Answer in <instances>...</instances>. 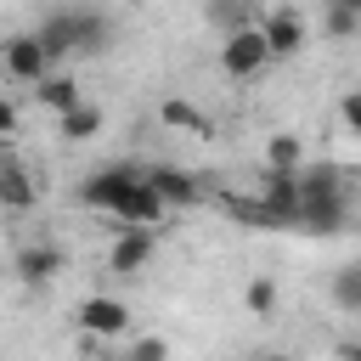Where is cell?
Instances as JSON below:
<instances>
[{"label": "cell", "instance_id": "52a82bcc", "mask_svg": "<svg viewBox=\"0 0 361 361\" xmlns=\"http://www.w3.org/2000/svg\"><path fill=\"white\" fill-rule=\"evenodd\" d=\"M79 327H85L90 338H124V333H130V305H124L118 293H90V299L79 305Z\"/></svg>", "mask_w": 361, "mask_h": 361}, {"label": "cell", "instance_id": "ba28073f", "mask_svg": "<svg viewBox=\"0 0 361 361\" xmlns=\"http://www.w3.org/2000/svg\"><path fill=\"white\" fill-rule=\"evenodd\" d=\"M259 28H265V39H271L276 56H299L305 39H310V23H305L299 6H271V11L259 17Z\"/></svg>", "mask_w": 361, "mask_h": 361}, {"label": "cell", "instance_id": "30bf717a", "mask_svg": "<svg viewBox=\"0 0 361 361\" xmlns=\"http://www.w3.org/2000/svg\"><path fill=\"white\" fill-rule=\"evenodd\" d=\"M113 220H118V226H147V231H158V226L169 220V203H164V197H158V186L141 175V180H135V192L118 203V214H113Z\"/></svg>", "mask_w": 361, "mask_h": 361}, {"label": "cell", "instance_id": "9a60e30c", "mask_svg": "<svg viewBox=\"0 0 361 361\" xmlns=\"http://www.w3.org/2000/svg\"><path fill=\"white\" fill-rule=\"evenodd\" d=\"M102 124H107V113H102V107L85 96L79 107H68V113L56 118V135H62L68 147H79V141H96V135H102Z\"/></svg>", "mask_w": 361, "mask_h": 361}, {"label": "cell", "instance_id": "3957f363", "mask_svg": "<svg viewBox=\"0 0 361 361\" xmlns=\"http://www.w3.org/2000/svg\"><path fill=\"white\" fill-rule=\"evenodd\" d=\"M271 62H276V51H271V39H265L259 23H237V28H226V39H220V73H226V79L248 85V79H259Z\"/></svg>", "mask_w": 361, "mask_h": 361}, {"label": "cell", "instance_id": "7c38bea8", "mask_svg": "<svg viewBox=\"0 0 361 361\" xmlns=\"http://www.w3.org/2000/svg\"><path fill=\"white\" fill-rule=\"evenodd\" d=\"M147 180L158 186V197H164L169 209H192V203L203 197L197 175H192V169H180V164H152V169H147Z\"/></svg>", "mask_w": 361, "mask_h": 361}, {"label": "cell", "instance_id": "5bb4252c", "mask_svg": "<svg viewBox=\"0 0 361 361\" xmlns=\"http://www.w3.org/2000/svg\"><path fill=\"white\" fill-rule=\"evenodd\" d=\"M34 102H39L51 118H62L68 107H79V102H85V90H79V79H73L68 68H56L51 79H39V85H34Z\"/></svg>", "mask_w": 361, "mask_h": 361}, {"label": "cell", "instance_id": "9c48e42d", "mask_svg": "<svg viewBox=\"0 0 361 361\" xmlns=\"http://www.w3.org/2000/svg\"><path fill=\"white\" fill-rule=\"evenodd\" d=\"M39 203V180H34V169L17 158V152H6V164H0V209L17 220V214H28Z\"/></svg>", "mask_w": 361, "mask_h": 361}, {"label": "cell", "instance_id": "e0dca14e", "mask_svg": "<svg viewBox=\"0 0 361 361\" xmlns=\"http://www.w3.org/2000/svg\"><path fill=\"white\" fill-rule=\"evenodd\" d=\"M276 305H282V288H276V276H248V288H243V310L254 316V322H271L276 316Z\"/></svg>", "mask_w": 361, "mask_h": 361}, {"label": "cell", "instance_id": "ffe728a7", "mask_svg": "<svg viewBox=\"0 0 361 361\" xmlns=\"http://www.w3.org/2000/svg\"><path fill=\"white\" fill-rule=\"evenodd\" d=\"M124 361H169V338L164 333H135L130 350H124Z\"/></svg>", "mask_w": 361, "mask_h": 361}, {"label": "cell", "instance_id": "8fae6325", "mask_svg": "<svg viewBox=\"0 0 361 361\" xmlns=\"http://www.w3.org/2000/svg\"><path fill=\"white\" fill-rule=\"evenodd\" d=\"M11 265H17V276H23L28 288H45V282H56V276H62V265H68V259H62V248H56V243H23Z\"/></svg>", "mask_w": 361, "mask_h": 361}, {"label": "cell", "instance_id": "4316f807", "mask_svg": "<svg viewBox=\"0 0 361 361\" xmlns=\"http://www.w3.org/2000/svg\"><path fill=\"white\" fill-rule=\"evenodd\" d=\"M124 6H152V0H124Z\"/></svg>", "mask_w": 361, "mask_h": 361}, {"label": "cell", "instance_id": "4fadbf2b", "mask_svg": "<svg viewBox=\"0 0 361 361\" xmlns=\"http://www.w3.org/2000/svg\"><path fill=\"white\" fill-rule=\"evenodd\" d=\"M158 124L175 130V135H214L209 113H203L197 102H186V96H164V102H158Z\"/></svg>", "mask_w": 361, "mask_h": 361}, {"label": "cell", "instance_id": "44dd1931", "mask_svg": "<svg viewBox=\"0 0 361 361\" xmlns=\"http://www.w3.org/2000/svg\"><path fill=\"white\" fill-rule=\"evenodd\" d=\"M333 124H338L344 135H361V85L338 96V107H333Z\"/></svg>", "mask_w": 361, "mask_h": 361}, {"label": "cell", "instance_id": "8992f818", "mask_svg": "<svg viewBox=\"0 0 361 361\" xmlns=\"http://www.w3.org/2000/svg\"><path fill=\"white\" fill-rule=\"evenodd\" d=\"M152 248H158V231L147 226H118L113 243H107V271L113 276H141L152 265Z\"/></svg>", "mask_w": 361, "mask_h": 361}, {"label": "cell", "instance_id": "7402d4cb", "mask_svg": "<svg viewBox=\"0 0 361 361\" xmlns=\"http://www.w3.org/2000/svg\"><path fill=\"white\" fill-rule=\"evenodd\" d=\"M17 124H23V107H17V96H6V102H0V130L17 135Z\"/></svg>", "mask_w": 361, "mask_h": 361}, {"label": "cell", "instance_id": "484cf974", "mask_svg": "<svg viewBox=\"0 0 361 361\" xmlns=\"http://www.w3.org/2000/svg\"><path fill=\"white\" fill-rule=\"evenodd\" d=\"M344 6H350V11H361V0H344Z\"/></svg>", "mask_w": 361, "mask_h": 361}, {"label": "cell", "instance_id": "d4e9b609", "mask_svg": "<svg viewBox=\"0 0 361 361\" xmlns=\"http://www.w3.org/2000/svg\"><path fill=\"white\" fill-rule=\"evenodd\" d=\"M316 6H322V11H333V6H344V0H316Z\"/></svg>", "mask_w": 361, "mask_h": 361}, {"label": "cell", "instance_id": "5b68a950", "mask_svg": "<svg viewBox=\"0 0 361 361\" xmlns=\"http://www.w3.org/2000/svg\"><path fill=\"white\" fill-rule=\"evenodd\" d=\"M147 169H130V164H113V169H96V175H85V186H79V203L85 209H96V214H118V203L135 192V180H141Z\"/></svg>", "mask_w": 361, "mask_h": 361}, {"label": "cell", "instance_id": "cb8c5ba5", "mask_svg": "<svg viewBox=\"0 0 361 361\" xmlns=\"http://www.w3.org/2000/svg\"><path fill=\"white\" fill-rule=\"evenodd\" d=\"M248 361H299V355H288V350H254Z\"/></svg>", "mask_w": 361, "mask_h": 361}, {"label": "cell", "instance_id": "6da1fadb", "mask_svg": "<svg viewBox=\"0 0 361 361\" xmlns=\"http://www.w3.org/2000/svg\"><path fill=\"white\" fill-rule=\"evenodd\" d=\"M299 192H305V203H299V220H305L310 231H338V226H344V209H350V197H344V175H338L333 164H316V169H305V175H299Z\"/></svg>", "mask_w": 361, "mask_h": 361}, {"label": "cell", "instance_id": "277c9868", "mask_svg": "<svg viewBox=\"0 0 361 361\" xmlns=\"http://www.w3.org/2000/svg\"><path fill=\"white\" fill-rule=\"evenodd\" d=\"M0 62H6V79H11L17 90H34L39 79L56 73V62H51V51H45L39 34H11V39L0 45Z\"/></svg>", "mask_w": 361, "mask_h": 361}, {"label": "cell", "instance_id": "2e32d148", "mask_svg": "<svg viewBox=\"0 0 361 361\" xmlns=\"http://www.w3.org/2000/svg\"><path fill=\"white\" fill-rule=\"evenodd\" d=\"M265 169H276V175H299V169H305V141H299L293 130L265 135Z\"/></svg>", "mask_w": 361, "mask_h": 361}, {"label": "cell", "instance_id": "ac0fdd59", "mask_svg": "<svg viewBox=\"0 0 361 361\" xmlns=\"http://www.w3.org/2000/svg\"><path fill=\"white\" fill-rule=\"evenodd\" d=\"M322 34H327V39H355V34H361V11H350V6L322 11Z\"/></svg>", "mask_w": 361, "mask_h": 361}, {"label": "cell", "instance_id": "d6986e66", "mask_svg": "<svg viewBox=\"0 0 361 361\" xmlns=\"http://www.w3.org/2000/svg\"><path fill=\"white\" fill-rule=\"evenodd\" d=\"M333 299H338V310L361 316V276H355V265H344V271L333 276Z\"/></svg>", "mask_w": 361, "mask_h": 361}, {"label": "cell", "instance_id": "7a4b0ae2", "mask_svg": "<svg viewBox=\"0 0 361 361\" xmlns=\"http://www.w3.org/2000/svg\"><path fill=\"white\" fill-rule=\"evenodd\" d=\"M39 39L51 51V62H68V56H85V51H102L107 39V23L90 17V11H56L39 23Z\"/></svg>", "mask_w": 361, "mask_h": 361}, {"label": "cell", "instance_id": "603a6c76", "mask_svg": "<svg viewBox=\"0 0 361 361\" xmlns=\"http://www.w3.org/2000/svg\"><path fill=\"white\" fill-rule=\"evenodd\" d=\"M333 361H361V338H338L333 344Z\"/></svg>", "mask_w": 361, "mask_h": 361}]
</instances>
